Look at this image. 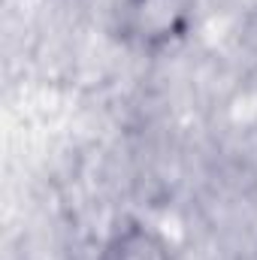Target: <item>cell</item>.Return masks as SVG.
Returning <instances> with one entry per match:
<instances>
[{
    "label": "cell",
    "instance_id": "obj_1",
    "mask_svg": "<svg viewBox=\"0 0 257 260\" xmlns=\"http://www.w3.org/2000/svg\"><path fill=\"white\" fill-rule=\"evenodd\" d=\"M97 260H173V251L157 230L145 224H127L103 242Z\"/></svg>",
    "mask_w": 257,
    "mask_h": 260
}]
</instances>
